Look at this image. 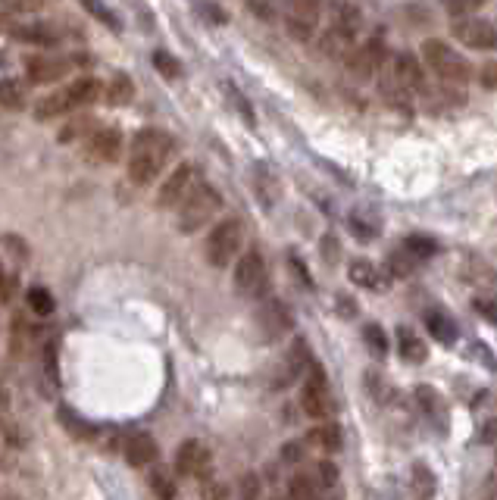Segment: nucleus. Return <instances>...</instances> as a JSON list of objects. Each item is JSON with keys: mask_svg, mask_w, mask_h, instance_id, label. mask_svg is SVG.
Instances as JSON below:
<instances>
[{"mask_svg": "<svg viewBox=\"0 0 497 500\" xmlns=\"http://www.w3.org/2000/svg\"><path fill=\"white\" fill-rule=\"evenodd\" d=\"M4 244L10 247V254H13V257H19L22 263H26V260H28V244L22 241L19 235H4Z\"/></svg>", "mask_w": 497, "mask_h": 500, "instance_id": "nucleus-49", "label": "nucleus"}, {"mask_svg": "<svg viewBox=\"0 0 497 500\" xmlns=\"http://www.w3.org/2000/svg\"><path fill=\"white\" fill-rule=\"evenodd\" d=\"M416 403H419V410H423L425 416H431V419L438 422V426H445L447 401L438 395L435 388H429V385H419V388H416Z\"/></svg>", "mask_w": 497, "mask_h": 500, "instance_id": "nucleus-19", "label": "nucleus"}, {"mask_svg": "<svg viewBox=\"0 0 497 500\" xmlns=\"http://www.w3.org/2000/svg\"><path fill=\"white\" fill-rule=\"evenodd\" d=\"M404 250L410 254L416 263H423V260H429V257H435L438 254V241L435 238H429V235H410L404 241Z\"/></svg>", "mask_w": 497, "mask_h": 500, "instance_id": "nucleus-30", "label": "nucleus"}, {"mask_svg": "<svg viewBox=\"0 0 497 500\" xmlns=\"http://www.w3.org/2000/svg\"><path fill=\"white\" fill-rule=\"evenodd\" d=\"M331 16H335L331 28H341V32L357 35V28H360V7H353V4H335V7H331Z\"/></svg>", "mask_w": 497, "mask_h": 500, "instance_id": "nucleus-29", "label": "nucleus"}, {"mask_svg": "<svg viewBox=\"0 0 497 500\" xmlns=\"http://www.w3.org/2000/svg\"><path fill=\"white\" fill-rule=\"evenodd\" d=\"M423 63L431 69V73L438 75V79L445 82V85H466V82L472 79V69L470 63H466L463 57H460L457 51H454L451 44H445V41H425L423 44Z\"/></svg>", "mask_w": 497, "mask_h": 500, "instance_id": "nucleus-3", "label": "nucleus"}, {"mask_svg": "<svg viewBox=\"0 0 497 500\" xmlns=\"http://www.w3.org/2000/svg\"><path fill=\"white\" fill-rule=\"evenodd\" d=\"M353 51V35L341 32V28H329V32L319 38V53L322 57H347Z\"/></svg>", "mask_w": 497, "mask_h": 500, "instance_id": "nucleus-21", "label": "nucleus"}, {"mask_svg": "<svg viewBox=\"0 0 497 500\" xmlns=\"http://www.w3.org/2000/svg\"><path fill=\"white\" fill-rule=\"evenodd\" d=\"M222 210V194L206 182L194 184V191L179 204V231L191 235V231L204 229L216 213Z\"/></svg>", "mask_w": 497, "mask_h": 500, "instance_id": "nucleus-2", "label": "nucleus"}, {"mask_svg": "<svg viewBox=\"0 0 497 500\" xmlns=\"http://www.w3.org/2000/svg\"><path fill=\"white\" fill-rule=\"evenodd\" d=\"M363 341H366V348L372 350V356H378V360H382L384 354H388V338H384V332L378 329L376 323H369L363 329Z\"/></svg>", "mask_w": 497, "mask_h": 500, "instance_id": "nucleus-36", "label": "nucleus"}, {"mask_svg": "<svg viewBox=\"0 0 497 500\" xmlns=\"http://www.w3.org/2000/svg\"><path fill=\"white\" fill-rule=\"evenodd\" d=\"M488 500H497V481H494V488H491V497Z\"/></svg>", "mask_w": 497, "mask_h": 500, "instance_id": "nucleus-59", "label": "nucleus"}, {"mask_svg": "<svg viewBox=\"0 0 497 500\" xmlns=\"http://www.w3.org/2000/svg\"><path fill=\"white\" fill-rule=\"evenodd\" d=\"M345 59H347V73H351L357 82H366V79H372L378 69H382V63H384V44L378 38H369L366 44L353 47V51L347 53Z\"/></svg>", "mask_w": 497, "mask_h": 500, "instance_id": "nucleus-9", "label": "nucleus"}, {"mask_svg": "<svg viewBox=\"0 0 497 500\" xmlns=\"http://www.w3.org/2000/svg\"><path fill=\"white\" fill-rule=\"evenodd\" d=\"M478 82H482L485 88H491V91H494V88H497V63H485L482 73H478Z\"/></svg>", "mask_w": 497, "mask_h": 500, "instance_id": "nucleus-52", "label": "nucleus"}, {"mask_svg": "<svg viewBox=\"0 0 497 500\" xmlns=\"http://www.w3.org/2000/svg\"><path fill=\"white\" fill-rule=\"evenodd\" d=\"M85 10H88V13H91V16H97V20L104 22L106 28H116V32H120V28H122L120 16H116V13H110V10H106L104 4H91V0H88V4H85Z\"/></svg>", "mask_w": 497, "mask_h": 500, "instance_id": "nucleus-42", "label": "nucleus"}, {"mask_svg": "<svg viewBox=\"0 0 497 500\" xmlns=\"http://www.w3.org/2000/svg\"><path fill=\"white\" fill-rule=\"evenodd\" d=\"M478 4H447V16H457L460 22L463 20H476Z\"/></svg>", "mask_w": 497, "mask_h": 500, "instance_id": "nucleus-48", "label": "nucleus"}, {"mask_svg": "<svg viewBox=\"0 0 497 500\" xmlns=\"http://www.w3.org/2000/svg\"><path fill=\"white\" fill-rule=\"evenodd\" d=\"M472 309H476V313H482L488 323L497 325V301H488V297H476V301H472Z\"/></svg>", "mask_w": 497, "mask_h": 500, "instance_id": "nucleus-46", "label": "nucleus"}, {"mask_svg": "<svg viewBox=\"0 0 497 500\" xmlns=\"http://www.w3.org/2000/svg\"><path fill=\"white\" fill-rule=\"evenodd\" d=\"M398 350L407 363H423L425 360V344L423 338H416L410 329H398Z\"/></svg>", "mask_w": 497, "mask_h": 500, "instance_id": "nucleus-27", "label": "nucleus"}, {"mask_svg": "<svg viewBox=\"0 0 497 500\" xmlns=\"http://www.w3.org/2000/svg\"><path fill=\"white\" fill-rule=\"evenodd\" d=\"M300 457H304V448H300L298 441H288L285 448H282V460L285 463H300Z\"/></svg>", "mask_w": 497, "mask_h": 500, "instance_id": "nucleus-54", "label": "nucleus"}, {"mask_svg": "<svg viewBox=\"0 0 497 500\" xmlns=\"http://www.w3.org/2000/svg\"><path fill=\"white\" fill-rule=\"evenodd\" d=\"M0 106H7V110H22L26 106V88L16 79L0 82Z\"/></svg>", "mask_w": 497, "mask_h": 500, "instance_id": "nucleus-34", "label": "nucleus"}, {"mask_svg": "<svg viewBox=\"0 0 497 500\" xmlns=\"http://www.w3.org/2000/svg\"><path fill=\"white\" fill-rule=\"evenodd\" d=\"M44 10V4L41 0H13V4H7V13L16 16V13H41Z\"/></svg>", "mask_w": 497, "mask_h": 500, "instance_id": "nucleus-45", "label": "nucleus"}, {"mask_svg": "<svg viewBox=\"0 0 497 500\" xmlns=\"http://www.w3.org/2000/svg\"><path fill=\"white\" fill-rule=\"evenodd\" d=\"M338 313L341 316H357V303H353L347 294H338Z\"/></svg>", "mask_w": 497, "mask_h": 500, "instance_id": "nucleus-56", "label": "nucleus"}, {"mask_svg": "<svg viewBox=\"0 0 497 500\" xmlns=\"http://www.w3.org/2000/svg\"><path fill=\"white\" fill-rule=\"evenodd\" d=\"M322 260L325 263H338V241H335V235L322 238Z\"/></svg>", "mask_w": 497, "mask_h": 500, "instance_id": "nucleus-51", "label": "nucleus"}, {"mask_svg": "<svg viewBox=\"0 0 497 500\" xmlns=\"http://www.w3.org/2000/svg\"><path fill=\"white\" fill-rule=\"evenodd\" d=\"M457 41H463L466 47H476V51H494L497 47V26L491 20H463L454 26Z\"/></svg>", "mask_w": 497, "mask_h": 500, "instance_id": "nucleus-13", "label": "nucleus"}, {"mask_svg": "<svg viewBox=\"0 0 497 500\" xmlns=\"http://www.w3.org/2000/svg\"><path fill=\"white\" fill-rule=\"evenodd\" d=\"M291 309L279 301V297H269L266 303H260L257 309V325H260V335L263 341H279L291 332Z\"/></svg>", "mask_w": 497, "mask_h": 500, "instance_id": "nucleus-8", "label": "nucleus"}, {"mask_svg": "<svg viewBox=\"0 0 497 500\" xmlns=\"http://www.w3.org/2000/svg\"><path fill=\"white\" fill-rule=\"evenodd\" d=\"M232 98H235V106H238V110H241V113H245L247 125H253V110H251V104H247V100H245V94L232 91Z\"/></svg>", "mask_w": 497, "mask_h": 500, "instance_id": "nucleus-57", "label": "nucleus"}, {"mask_svg": "<svg viewBox=\"0 0 497 500\" xmlns=\"http://www.w3.org/2000/svg\"><path fill=\"white\" fill-rule=\"evenodd\" d=\"M97 119L94 116H75L73 122H66V129H60V135L57 138L63 141V145H69V141H79V138H85V135H91V132H97Z\"/></svg>", "mask_w": 497, "mask_h": 500, "instance_id": "nucleus-31", "label": "nucleus"}, {"mask_svg": "<svg viewBox=\"0 0 497 500\" xmlns=\"http://www.w3.org/2000/svg\"><path fill=\"white\" fill-rule=\"evenodd\" d=\"M425 73H423V63H419L413 53H398L394 57V66H392V82L384 85V91H392V88H423Z\"/></svg>", "mask_w": 497, "mask_h": 500, "instance_id": "nucleus-14", "label": "nucleus"}, {"mask_svg": "<svg viewBox=\"0 0 497 500\" xmlns=\"http://www.w3.org/2000/svg\"><path fill=\"white\" fill-rule=\"evenodd\" d=\"M319 13H322V7H319L316 0H294L291 7H288V16H294V20H304V22H313V26L319 22Z\"/></svg>", "mask_w": 497, "mask_h": 500, "instance_id": "nucleus-37", "label": "nucleus"}, {"mask_svg": "<svg viewBox=\"0 0 497 500\" xmlns=\"http://www.w3.org/2000/svg\"><path fill=\"white\" fill-rule=\"evenodd\" d=\"M247 10H251L257 20H263V22H272L276 20V7L272 4H247Z\"/></svg>", "mask_w": 497, "mask_h": 500, "instance_id": "nucleus-53", "label": "nucleus"}, {"mask_svg": "<svg viewBox=\"0 0 497 500\" xmlns=\"http://www.w3.org/2000/svg\"><path fill=\"white\" fill-rule=\"evenodd\" d=\"M291 266H294V270H298V278H300V282H304L307 285V288H310V276H307V266H304V260H300V257H291Z\"/></svg>", "mask_w": 497, "mask_h": 500, "instance_id": "nucleus-58", "label": "nucleus"}, {"mask_svg": "<svg viewBox=\"0 0 497 500\" xmlns=\"http://www.w3.org/2000/svg\"><path fill=\"white\" fill-rule=\"evenodd\" d=\"M122 132L120 129H97L91 138V157L100 160V163H116L122 153Z\"/></svg>", "mask_w": 497, "mask_h": 500, "instance_id": "nucleus-16", "label": "nucleus"}, {"mask_svg": "<svg viewBox=\"0 0 497 500\" xmlns=\"http://www.w3.org/2000/svg\"><path fill=\"white\" fill-rule=\"evenodd\" d=\"M272 500H285V497H272Z\"/></svg>", "mask_w": 497, "mask_h": 500, "instance_id": "nucleus-60", "label": "nucleus"}, {"mask_svg": "<svg viewBox=\"0 0 497 500\" xmlns=\"http://www.w3.org/2000/svg\"><path fill=\"white\" fill-rule=\"evenodd\" d=\"M285 26H288V35H291L294 41H310L313 35H316V26H313V22L294 20V16H288Z\"/></svg>", "mask_w": 497, "mask_h": 500, "instance_id": "nucleus-40", "label": "nucleus"}, {"mask_svg": "<svg viewBox=\"0 0 497 500\" xmlns=\"http://www.w3.org/2000/svg\"><path fill=\"white\" fill-rule=\"evenodd\" d=\"M425 329H429V335L441 344H454L460 338L457 323H454L451 316H445V313H429V316H425Z\"/></svg>", "mask_w": 497, "mask_h": 500, "instance_id": "nucleus-22", "label": "nucleus"}, {"mask_svg": "<svg viewBox=\"0 0 497 500\" xmlns=\"http://www.w3.org/2000/svg\"><path fill=\"white\" fill-rule=\"evenodd\" d=\"M135 98V85L132 79H128L126 73H116L113 79H110V85H106V104L110 106H128Z\"/></svg>", "mask_w": 497, "mask_h": 500, "instance_id": "nucleus-24", "label": "nucleus"}, {"mask_svg": "<svg viewBox=\"0 0 497 500\" xmlns=\"http://www.w3.org/2000/svg\"><path fill=\"white\" fill-rule=\"evenodd\" d=\"M69 110H73V106H69L66 91H53L38 100V106H35V119H60V116H66Z\"/></svg>", "mask_w": 497, "mask_h": 500, "instance_id": "nucleus-23", "label": "nucleus"}, {"mask_svg": "<svg viewBox=\"0 0 497 500\" xmlns=\"http://www.w3.org/2000/svg\"><path fill=\"white\" fill-rule=\"evenodd\" d=\"M153 66H157L163 75H169V79H179V75H182V63L173 57V53H166V51L153 53Z\"/></svg>", "mask_w": 497, "mask_h": 500, "instance_id": "nucleus-38", "label": "nucleus"}, {"mask_svg": "<svg viewBox=\"0 0 497 500\" xmlns=\"http://www.w3.org/2000/svg\"><path fill=\"white\" fill-rule=\"evenodd\" d=\"M313 366V356H310V348H307L304 338H298V341L291 344V350L285 354V360L279 363V369H276V379H272V388H288V385H294L304 372H310Z\"/></svg>", "mask_w": 497, "mask_h": 500, "instance_id": "nucleus-11", "label": "nucleus"}, {"mask_svg": "<svg viewBox=\"0 0 497 500\" xmlns=\"http://www.w3.org/2000/svg\"><path fill=\"white\" fill-rule=\"evenodd\" d=\"M266 282V263L260 257V250H247L235 263V288L245 297H257Z\"/></svg>", "mask_w": 497, "mask_h": 500, "instance_id": "nucleus-10", "label": "nucleus"}, {"mask_svg": "<svg viewBox=\"0 0 497 500\" xmlns=\"http://www.w3.org/2000/svg\"><path fill=\"white\" fill-rule=\"evenodd\" d=\"M16 28H19V22H16V16H10V13H4V16H0V35H10V38H13V35H16Z\"/></svg>", "mask_w": 497, "mask_h": 500, "instance_id": "nucleus-55", "label": "nucleus"}, {"mask_svg": "<svg viewBox=\"0 0 497 500\" xmlns=\"http://www.w3.org/2000/svg\"><path fill=\"white\" fill-rule=\"evenodd\" d=\"M347 276H351V282L360 285V288H376L378 285V270L369 263V260H351Z\"/></svg>", "mask_w": 497, "mask_h": 500, "instance_id": "nucleus-33", "label": "nucleus"}, {"mask_svg": "<svg viewBox=\"0 0 497 500\" xmlns=\"http://www.w3.org/2000/svg\"><path fill=\"white\" fill-rule=\"evenodd\" d=\"M194 13L204 16L206 26H226V22H229L226 7H219V4H198V7H194Z\"/></svg>", "mask_w": 497, "mask_h": 500, "instance_id": "nucleus-39", "label": "nucleus"}, {"mask_svg": "<svg viewBox=\"0 0 497 500\" xmlns=\"http://www.w3.org/2000/svg\"><path fill=\"white\" fill-rule=\"evenodd\" d=\"M60 426L66 428L73 438H79V441H88V438H94V426L88 419H82L75 410L69 407H60Z\"/></svg>", "mask_w": 497, "mask_h": 500, "instance_id": "nucleus-26", "label": "nucleus"}, {"mask_svg": "<svg viewBox=\"0 0 497 500\" xmlns=\"http://www.w3.org/2000/svg\"><path fill=\"white\" fill-rule=\"evenodd\" d=\"M75 66H88V57H82V53H66V57L38 53V57L26 59V75L32 85H53V82H60L66 73H73Z\"/></svg>", "mask_w": 497, "mask_h": 500, "instance_id": "nucleus-5", "label": "nucleus"}, {"mask_svg": "<svg viewBox=\"0 0 497 500\" xmlns=\"http://www.w3.org/2000/svg\"><path fill=\"white\" fill-rule=\"evenodd\" d=\"M16 288H19V276L16 272L0 270V303H10L16 297Z\"/></svg>", "mask_w": 497, "mask_h": 500, "instance_id": "nucleus-41", "label": "nucleus"}, {"mask_svg": "<svg viewBox=\"0 0 497 500\" xmlns=\"http://www.w3.org/2000/svg\"><path fill=\"white\" fill-rule=\"evenodd\" d=\"M147 481H151V491L157 494V500H175V494H179L175 479L166 473V469H153V473L147 475Z\"/></svg>", "mask_w": 497, "mask_h": 500, "instance_id": "nucleus-32", "label": "nucleus"}, {"mask_svg": "<svg viewBox=\"0 0 497 500\" xmlns=\"http://www.w3.org/2000/svg\"><path fill=\"white\" fill-rule=\"evenodd\" d=\"M347 225H351L353 235L363 238V241H369V238H376V235H378V225H366L363 219H357V216H351V223H347Z\"/></svg>", "mask_w": 497, "mask_h": 500, "instance_id": "nucleus-50", "label": "nucleus"}, {"mask_svg": "<svg viewBox=\"0 0 497 500\" xmlns=\"http://www.w3.org/2000/svg\"><path fill=\"white\" fill-rule=\"evenodd\" d=\"M241 500H260V479L253 473L241 479Z\"/></svg>", "mask_w": 497, "mask_h": 500, "instance_id": "nucleus-47", "label": "nucleus"}, {"mask_svg": "<svg viewBox=\"0 0 497 500\" xmlns=\"http://www.w3.org/2000/svg\"><path fill=\"white\" fill-rule=\"evenodd\" d=\"M41 360H44L47 379H50L53 385H60V344L47 341L44 348H41Z\"/></svg>", "mask_w": 497, "mask_h": 500, "instance_id": "nucleus-35", "label": "nucleus"}, {"mask_svg": "<svg viewBox=\"0 0 497 500\" xmlns=\"http://www.w3.org/2000/svg\"><path fill=\"white\" fill-rule=\"evenodd\" d=\"M319 481L310 473H294L288 481V500H319Z\"/></svg>", "mask_w": 497, "mask_h": 500, "instance_id": "nucleus-25", "label": "nucleus"}, {"mask_svg": "<svg viewBox=\"0 0 497 500\" xmlns=\"http://www.w3.org/2000/svg\"><path fill=\"white\" fill-rule=\"evenodd\" d=\"M194 184H198V169H194L191 163H179L169 176H166V182L159 184L157 207H163V210L166 207H179L182 200L194 191Z\"/></svg>", "mask_w": 497, "mask_h": 500, "instance_id": "nucleus-7", "label": "nucleus"}, {"mask_svg": "<svg viewBox=\"0 0 497 500\" xmlns=\"http://www.w3.org/2000/svg\"><path fill=\"white\" fill-rule=\"evenodd\" d=\"M241 244H245V225L241 219L229 216L216 223V229L206 238V260L213 266H229L235 257H241Z\"/></svg>", "mask_w": 497, "mask_h": 500, "instance_id": "nucleus-4", "label": "nucleus"}, {"mask_svg": "<svg viewBox=\"0 0 497 500\" xmlns=\"http://www.w3.org/2000/svg\"><path fill=\"white\" fill-rule=\"evenodd\" d=\"M26 301L28 307H32L35 316H53V309H57V301H53V294L47 288H41V285H32V288L26 291Z\"/></svg>", "mask_w": 497, "mask_h": 500, "instance_id": "nucleus-28", "label": "nucleus"}, {"mask_svg": "<svg viewBox=\"0 0 497 500\" xmlns=\"http://www.w3.org/2000/svg\"><path fill=\"white\" fill-rule=\"evenodd\" d=\"M175 473L182 479H206L210 475V450L200 441H182L179 454H175Z\"/></svg>", "mask_w": 497, "mask_h": 500, "instance_id": "nucleus-12", "label": "nucleus"}, {"mask_svg": "<svg viewBox=\"0 0 497 500\" xmlns=\"http://www.w3.org/2000/svg\"><path fill=\"white\" fill-rule=\"evenodd\" d=\"M435 491H438L435 473H431L425 463H416V466H413V473H410V494H413V500H431V497H435Z\"/></svg>", "mask_w": 497, "mask_h": 500, "instance_id": "nucleus-20", "label": "nucleus"}, {"mask_svg": "<svg viewBox=\"0 0 497 500\" xmlns=\"http://www.w3.org/2000/svg\"><path fill=\"white\" fill-rule=\"evenodd\" d=\"M307 444H313V448L325 450V454H338L341 444H345V438H341V428L338 422H319L316 428H310L307 432Z\"/></svg>", "mask_w": 497, "mask_h": 500, "instance_id": "nucleus-17", "label": "nucleus"}, {"mask_svg": "<svg viewBox=\"0 0 497 500\" xmlns=\"http://www.w3.org/2000/svg\"><path fill=\"white\" fill-rule=\"evenodd\" d=\"M157 457H159L157 441H153L147 432L132 434V438L126 441V460H128V466H132V469L153 466V463H157Z\"/></svg>", "mask_w": 497, "mask_h": 500, "instance_id": "nucleus-15", "label": "nucleus"}, {"mask_svg": "<svg viewBox=\"0 0 497 500\" xmlns=\"http://www.w3.org/2000/svg\"><path fill=\"white\" fill-rule=\"evenodd\" d=\"M100 82L94 79V75H82V79H73L66 85V98H69V106L73 110H79V106H91L94 100H100Z\"/></svg>", "mask_w": 497, "mask_h": 500, "instance_id": "nucleus-18", "label": "nucleus"}, {"mask_svg": "<svg viewBox=\"0 0 497 500\" xmlns=\"http://www.w3.org/2000/svg\"><path fill=\"white\" fill-rule=\"evenodd\" d=\"M300 407L310 419H322L329 422L331 413H335V397L329 391V382H325V372L313 363L310 372H307L304 391H300Z\"/></svg>", "mask_w": 497, "mask_h": 500, "instance_id": "nucleus-6", "label": "nucleus"}, {"mask_svg": "<svg viewBox=\"0 0 497 500\" xmlns=\"http://www.w3.org/2000/svg\"><path fill=\"white\" fill-rule=\"evenodd\" d=\"M175 157V138L159 132V129H141L132 138V153H128V178L135 184H153L166 163Z\"/></svg>", "mask_w": 497, "mask_h": 500, "instance_id": "nucleus-1", "label": "nucleus"}, {"mask_svg": "<svg viewBox=\"0 0 497 500\" xmlns=\"http://www.w3.org/2000/svg\"><path fill=\"white\" fill-rule=\"evenodd\" d=\"M413 266H416V260H413L404 247H400L398 254H394V257H392V270H394V276H410Z\"/></svg>", "mask_w": 497, "mask_h": 500, "instance_id": "nucleus-44", "label": "nucleus"}, {"mask_svg": "<svg viewBox=\"0 0 497 500\" xmlns=\"http://www.w3.org/2000/svg\"><path fill=\"white\" fill-rule=\"evenodd\" d=\"M313 479L319 481V488H331L335 481H338V466H335V463H329V460L316 463V475H313Z\"/></svg>", "mask_w": 497, "mask_h": 500, "instance_id": "nucleus-43", "label": "nucleus"}]
</instances>
